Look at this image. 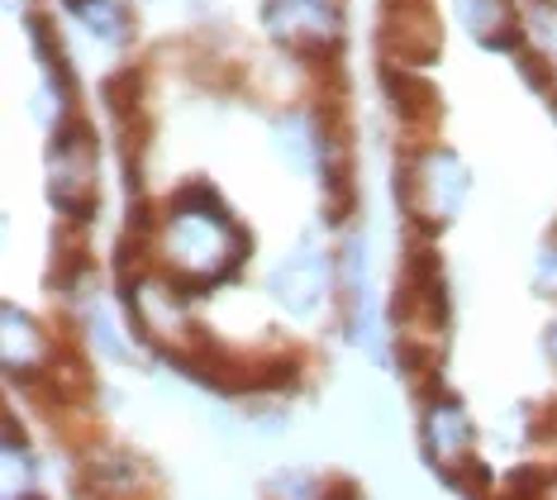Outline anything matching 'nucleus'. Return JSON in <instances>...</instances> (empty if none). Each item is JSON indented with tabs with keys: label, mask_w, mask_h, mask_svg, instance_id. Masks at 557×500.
I'll return each mask as SVG.
<instances>
[{
	"label": "nucleus",
	"mask_w": 557,
	"mask_h": 500,
	"mask_svg": "<svg viewBox=\"0 0 557 500\" xmlns=\"http://www.w3.org/2000/svg\"><path fill=\"white\" fill-rule=\"evenodd\" d=\"M129 315L144 339H153L158 349L168 339H176V333L186 329V301H182V281H176L172 272L168 277H134L129 281Z\"/></svg>",
	"instance_id": "nucleus-7"
},
{
	"label": "nucleus",
	"mask_w": 557,
	"mask_h": 500,
	"mask_svg": "<svg viewBox=\"0 0 557 500\" xmlns=\"http://www.w3.org/2000/svg\"><path fill=\"white\" fill-rule=\"evenodd\" d=\"M539 15H543V34H548V38H553V48H557V0H548V5H543Z\"/></svg>",
	"instance_id": "nucleus-19"
},
{
	"label": "nucleus",
	"mask_w": 557,
	"mask_h": 500,
	"mask_svg": "<svg viewBox=\"0 0 557 500\" xmlns=\"http://www.w3.org/2000/svg\"><path fill=\"white\" fill-rule=\"evenodd\" d=\"M272 130H276L272 134L276 153L286 158V167H296V172L320 167V120H310V114H282Z\"/></svg>",
	"instance_id": "nucleus-12"
},
{
	"label": "nucleus",
	"mask_w": 557,
	"mask_h": 500,
	"mask_svg": "<svg viewBox=\"0 0 557 500\" xmlns=\"http://www.w3.org/2000/svg\"><path fill=\"white\" fill-rule=\"evenodd\" d=\"M67 5H72V15L96 38H106V44H124V38H129V15H124L115 0H67Z\"/></svg>",
	"instance_id": "nucleus-14"
},
{
	"label": "nucleus",
	"mask_w": 557,
	"mask_h": 500,
	"mask_svg": "<svg viewBox=\"0 0 557 500\" xmlns=\"http://www.w3.org/2000/svg\"><path fill=\"white\" fill-rule=\"evenodd\" d=\"M376 44H382V58L400 62V68H424V62H434L443 48V29H438L434 10H429V0H386Z\"/></svg>",
	"instance_id": "nucleus-5"
},
{
	"label": "nucleus",
	"mask_w": 557,
	"mask_h": 500,
	"mask_svg": "<svg viewBox=\"0 0 557 500\" xmlns=\"http://www.w3.org/2000/svg\"><path fill=\"white\" fill-rule=\"evenodd\" d=\"M248 229L230 215L220 191L191 182L168 205V220L158 229V258L182 286L206 291L230 281L248 263Z\"/></svg>",
	"instance_id": "nucleus-1"
},
{
	"label": "nucleus",
	"mask_w": 557,
	"mask_h": 500,
	"mask_svg": "<svg viewBox=\"0 0 557 500\" xmlns=\"http://www.w3.org/2000/svg\"><path fill=\"white\" fill-rule=\"evenodd\" d=\"M48 200L58 205V215L86 220L96 210L100 196V144L96 130L82 114H62L53 138H48Z\"/></svg>",
	"instance_id": "nucleus-3"
},
{
	"label": "nucleus",
	"mask_w": 557,
	"mask_h": 500,
	"mask_svg": "<svg viewBox=\"0 0 557 500\" xmlns=\"http://www.w3.org/2000/svg\"><path fill=\"white\" fill-rule=\"evenodd\" d=\"M0 319H5V339H0V363H5L10 377H20L24 367H44L48 363V339H44V329H39V319L34 315H24L20 305H5L0 310Z\"/></svg>",
	"instance_id": "nucleus-11"
},
{
	"label": "nucleus",
	"mask_w": 557,
	"mask_h": 500,
	"mask_svg": "<svg viewBox=\"0 0 557 500\" xmlns=\"http://www.w3.org/2000/svg\"><path fill=\"white\" fill-rule=\"evenodd\" d=\"M91 333H96V343L106 349L110 357H124V343H120V333H115V325L110 319H91Z\"/></svg>",
	"instance_id": "nucleus-18"
},
{
	"label": "nucleus",
	"mask_w": 557,
	"mask_h": 500,
	"mask_svg": "<svg viewBox=\"0 0 557 500\" xmlns=\"http://www.w3.org/2000/svg\"><path fill=\"white\" fill-rule=\"evenodd\" d=\"M453 15L481 48L519 53V5L515 0H453Z\"/></svg>",
	"instance_id": "nucleus-9"
},
{
	"label": "nucleus",
	"mask_w": 557,
	"mask_h": 500,
	"mask_svg": "<svg viewBox=\"0 0 557 500\" xmlns=\"http://www.w3.org/2000/svg\"><path fill=\"white\" fill-rule=\"evenodd\" d=\"M424 453L443 477H453L458 467L472 463V419L453 395H438L424 415Z\"/></svg>",
	"instance_id": "nucleus-8"
},
{
	"label": "nucleus",
	"mask_w": 557,
	"mask_h": 500,
	"mask_svg": "<svg viewBox=\"0 0 557 500\" xmlns=\"http://www.w3.org/2000/svg\"><path fill=\"white\" fill-rule=\"evenodd\" d=\"M100 472V486H110V491H134L138 481H144V467L134 463V458H106V463L96 467Z\"/></svg>",
	"instance_id": "nucleus-16"
},
{
	"label": "nucleus",
	"mask_w": 557,
	"mask_h": 500,
	"mask_svg": "<svg viewBox=\"0 0 557 500\" xmlns=\"http://www.w3.org/2000/svg\"><path fill=\"white\" fill-rule=\"evenodd\" d=\"M396 196H400V210L424 234H438L443 224L458 220L467 200V167L448 148H414L396 176Z\"/></svg>",
	"instance_id": "nucleus-2"
},
{
	"label": "nucleus",
	"mask_w": 557,
	"mask_h": 500,
	"mask_svg": "<svg viewBox=\"0 0 557 500\" xmlns=\"http://www.w3.org/2000/svg\"><path fill=\"white\" fill-rule=\"evenodd\" d=\"M15 500H44V496H15Z\"/></svg>",
	"instance_id": "nucleus-21"
},
{
	"label": "nucleus",
	"mask_w": 557,
	"mask_h": 500,
	"mask_svg": "<svg viewBox=\"0 0 557 500\" xmlns=\"http://www.w3.org/2000/svg\"><path fill=\"white\" fill-rule=\"evenodd\" d=\"M543 349H548V357H553V363H557V319H553V325H548V333H543Z\"/></svg>",
	"instance_id": "nucleus-20"
},
{
	"label": "nucleus",
	"mask_w": 557,
	"mask_h": 500,
	"mask_svg": "<svg viewBox=\"0 0 557 500\" xmlns=\"http://www.w3.org/2000/svg\"><path fill=\"white\" fill-rule=\"evenodd\" d=\"M262 24L286 53L320 62L344 44V0H268Z\"/></svg>",
	"instance_id": "nucleus-4"
},
{
	"label": "nucleus",
	"mask_w": 557,
	"mask_h": 500,
	"mask_svg": "<svg viewBox=\"0 0 557 500\" xmlns=\"http://www.w3.org/2000/svg\"><path fill=\"white\" fill-rule=\"evenodd\" d=\"M138 96H144V72H138V68H124V72H115L106 82V106L115 110L120 120H129V114H134Z\"/></svg>",
	"instance_id": "nucleus-15"
},
{
	"label": "nucleus",
	"mask_w": 557,
	"mask_h": 500,
	"mask_svg": "<svg viewBox=\"0 0 557 500\" xmlns=\"http://www.w3.org/2000/svg\"><path fill=\"white\" fill-rule=\"evenodd\" d=\"M29 44H34V53H39L44 82L53 86L62 100H72V62H67V48H62L58 29L48 24V15H29Z\"/></svg>",
	"instance_id": "nucleus-13"
},
{
	"label": "nucleus",
	"mask_w": 557,
	"mask_h": 500,
	"mask_svg": "<svg viewBox=\"0 0 557 500\" xmlns=\"http://www.w3.org/2000/svg\"><path fill=\"white\" fill-rule=\"evenodd\" d=\"M382 86H386L391 110L400 114V124H410V130H424V124L438 120V92L414 68L382 62Z\"/></svg>",
	"instance_id": "nucleus-10"
},
{
	"label": "nucleus",
	"mask_w": 557,
	"mask_h": 500,
	"mask_svg": "<svg viewBox=\"0 0 557 500\" xmlns=\"http://www.w3.org/2000/svg\"><path fill=\"white\" fill-rule=\"evenodd\" d=\"M334 277L338 272H334V263H329L324 253L296 248V253H286V258L272 267L268 291H272V301L282 305L286 315H314L320 310V301L329 296V281Z\"/></svg>",
	"instance_id": "nucleus-6"
},
{
	"label": "nucleus",
	"mask_w": 557,
	"mask_h": 500,
	"mask_svg": "<svg viewBox=\"0 0 557 500\" xmlns=\"http://www.w3.org/2000/svg\"><path fill=\"white\" fill-rule=\"evenodd\" d=\"M534 286L543 296H557V234L539 248V263H534Z\"/></svg>",
	"instance_id": "nucleus-17"
}]
</instances>
